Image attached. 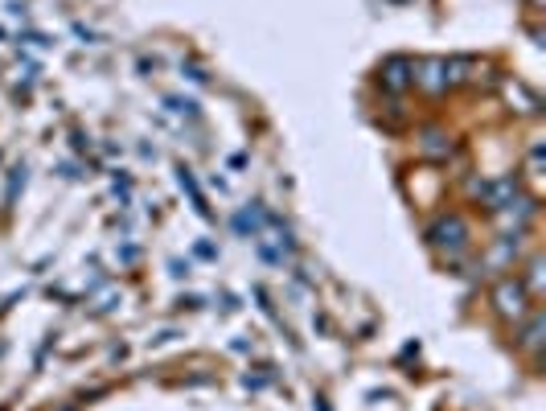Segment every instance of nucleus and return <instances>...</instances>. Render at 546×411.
<instances>
[{
    "mask_svg": "<svg viewBox=\"0 0 546 411\" xmlns=\"http://www.w3.org/2000/svg\"><path fill=\"white\" fill-rule=\"evenodd\" d=\"M493 305L501 317H510V321H522L530 313V292L522 280H501L497 292H493Z\"/></svg>",
    "mask_w": 546,
    "mask_h": 411,
    "instance_id": "2",
    "label": "nucleus"
},
{
    "mask_svg": "<svg viewBox=\"0 0 546 411\" xmlns=\"http://www.w3.org/2000/svg\"><path fill=\"white\" fill-rule=\"evenodd\" d=\"M427 239H432V247L456 255V251H464V243H468V222H464L460 214H440L432 227H427Z\"/></svg>",
    "mask_w": 546,
    "mask_h": 411,
    "instance_id": "1",
    "label": "nucleus"
},
{
    "mask_svg": "<svg viewBox=\"0 0 546 411\" xmlns=\"http://www.w3.org/2000/svg\"><path fill=\"white\" fill-rule=\"evenodd\" d=\"M538 333H542V313H534V317H530V329H526V338H522V346H526V350H538V342H542Z\"/></svg>",
    "mask_w": 546,
    "mask_h": 411,
    "instance_id": "4",
    "label": "nucleus"
},
{
    "mask_svg": "<svg viewBox=\"0 0 546 411\" xmlns=\"http://www.w3.org/2000/svg\"><path fill=\"white\" fill-rule=\"evenodd\" d=\"M411 83H415V66H411L407 58H390V62L382 66V87L403 91V87H411Z\"/></svg>",
    "mask_w": 546,
    "mask_h": 411,
    "instance_id": "3",
    "label": "nucleus"
}]
</instances>
